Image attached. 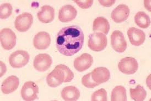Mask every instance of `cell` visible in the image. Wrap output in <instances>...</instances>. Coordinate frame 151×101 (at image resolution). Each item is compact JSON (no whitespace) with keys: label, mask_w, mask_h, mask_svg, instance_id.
I'll list each match as a JSON object with an SVG mask.
<instances>
[{"label":"cell","mask_w":151,"mask_h":101,"mask_svg":"<svg viewBox=\"0 0 151 101\" xmlns=\"http://www.w3.org/2000/svg\"><path fill=\"white\" fill-rule=\"evenodd\" d=\"M84 36L81 28L77 25L63 28L57 34L56 46L65 56H72L80 51L84 43Z\"/></svg>","instance_id":"cell-1"},{"label":"cell","mask_w":151,"mask_h":101,"mask_svg":"<svg viewBox=\"0 0 151 101\" xmlns=\"http://www.w3.org/2000/svg\"><path fill=\"white\" fill-rule=\"evenodd\" d=\"M107 38L101 33H94L89 36L88 47L91 50L101 52L107 46Z\"/></svg>","instance_id":"cell-2"},{"label":"cell","mask_w":151,"mask_h":101,"mask_svg":"<svg viewBox=\"0 0 151 101\" xmlns=\"http://www.w3.org/2000/svg\"><path fill=\"white\" fill-rule=\"evenodd\" d=\"M30 55L25 51L18 50L13 52L9 58V62L12 67L21 68L29 62Z\"/></svg>","instance_id":"cell-3"},{"label":"cell","mask_w":151,"mask_h":101,"mask_svg":"<svg viewBox=\"0 0 151 101\" xmlns=\"http://www.w3.org/2000/svg\"><path fill=\"white\" fill-rule=\"evenodd\" d=\"M0 40L1 45L4 50H11L16 45L17 37L12 30L4 28L0 31Z\"/></svg>","instance_id":"cell-4"},{"label":"cell","mask_w":151,"mask_h":101,"mask_svg":"<svg viewBox=\"0 0 151 101\" xmlns=\"http://www.w3.org/2000/svg\"><path fill=\"white\" fill-rule=\"evenodd\" d=\"M39 87L33 81H27L22 86L21 96L22 98L26 101L35 100L38 98Z\"/></svg>","instance_id":"cell-5"},{"label":"cell","mask_w":151,"mask_h":101,"mask_svg":"<svg viewBox=\"0 0 151 101\" xmlns=\"http://www.w3.org/2000/svg\"><path fill=\"white\" fill-rule=\"evenodd\" d=\"M33 23V17L29 13H22L17 17L14 25L17 30L19 32H26L29 29Z\"/></svg>","instance_id":"cell-6"},{"label":"cell","mask_w":151,"mask_h":101,"mask_svg":"<svg viewBox=\"0 0 151 101\" xmlns=\"http://www.w3.org/2000/svg\"><path fill=\"white\" fill-rule=\"evenodd\" d=\"M138 68L137 61L133 57L124 58L118 64L119 70L126 75L134 74L137 71Z\"/></svg>","instance_id":"cell-7"},{"label":"cell","mask_w":151,"mask_h":101,"mask_svg":"<svg viewBox=\"0 0 151 101\" xmlns=\"http://www.w3.org/2000/svg\"><path fill=\"white\" fill-rule=\"evenodd\" d=\"M111 43L114 50L119 53L124 52L127 48V42L124 35L119 30L114 31L111 35Z\"/></svg>","instance_id":"cell-8"},{"label":"cell","mask_w":151,"mask_h":101,"mask_svg":"<svg viewBox=\"0 0 151 101\" xmlns=\"http://www.w3.org/2000/svg\"><path fill=\"white\" fill-rule=\"evenodd\" d=\"M52 62V58L49 55L46 53L39 54L34 59V67L39 72H45L50 67Z\"/></svg>","instance_id":"cell-9"},{"label":"cell","mask_w":151,"mask_h":101,"mask_svg":"<svg viewBox=\"0 0 151 101\" xmlns=\"http://www.w3.org/2000/svg\"><path fill=\"white\" fill-rule=\"evenodd\" d=\"M93 63L92 56L88 53H83L74 60V67L80 72L86 71L91 67Z\"/></svg>","instance_id":"cell-10"},{"label":"cell","mask_w":151,"mask_h":101,"mask_svg":"<svg viewBox=\"0 0 151 101\" xmlns=\"http://www.w3.org/2000/svg\"><path fill=\"white\" fill-rule=\"evenodd\" d=\"M130 9L126 4H120L114 9L111 14V19L116 23L125 21L129 17Z\"/></svg>","instance_id":"cell-11"},{"label":"cell","mask_w":151,"mask_h":101,"mask_svg":"<svg viewBox=\"0 0 151 101\" xmlns=\"http://www.w3.org/2000/svg\"><path fill=\"white\" fill-rule=\"evenodd\" d=\"M127 36L131 43L135 46L142 45L146 40V34L141 30L132 27L127 30Z\"/></svg>","instance_id":"cell-12"},{"label":"cell","mask_w":151,"mask_h":101,"mask_svg":"<svg viewBox=\"0 0 151 101\" xmlns=\"http://www.w3.org/2000/svg\"><path fill=\"white\" fill-rule=\"evenodd\" d=\"M77 14L76 9L70 4L63 6L59 10V19L60 21L66 23L75 19Z\"/></svg>","instance_id":"cell-13"},{"label":"cell","mask_w":151,"mask_h":101,"mask_svg":"<svg viewBox=\"0 0 151 101\" xmlns=\"http://www.w3.org/2000/svg\"><path fill=\"white\" fill-rule=\"evenodd\" d=\"M50 43V36L45 31L38 33L34 38V46L38 50H45L49 47Z\"/></svg>","instance_id":"cell-14"},{"label":"cell","mask_w":151,"mask_h":101,"mask_svg":"<svg viewBox=\"0 0 151 101\" xmlns=\"http://www.w3.org/2000/svg\"><path fill=\"white\" fill-rule=\"evenodd\" d=\"M19 85V78L16 76H10L3 81L1 85L2 92L6 95L13 92L18 87Z\"/></svg>","instance_id":"cell-15"},{"label":"cell","mask_w":151,"mask_h":101,"mask_svg":"<svg viewBox=\"0 0 151 101\" xmlns=\"http://www.w3.org/2000/svg\"><path fill=\"white\" fill-rule=\"evenodd\" d=\"M91 75L93 80L99 85L105 83L110 78V73L105 67L96 68L92 73Z\"/></svg>","instance_id":"cell-16"},{"label":"cell","mask_w":151,"mask_h":101,"mask_svg":"<svg viewBox=\"0 0 151 101\" xmlns=\"http://www.w3.org/2000/svg\"><path fill=\"white\" fill-rule=\"evenodd\" d=\"M37 17L39 21L43 23H49L53 21L55 17V9L49 5L42 7L41 11L37 13Z\"/></svg>","instance_id":"cell-17"},{"label":"cell","mask_w":151,"mask_h":101,"mask_svg":"<svg viewBox=\"0 0 151 101\" xmlns=\"http://www.w3.org/2000/svg\"><path fill=\"white\" fill-rule=\"evenodd\" d=\"M61 95L65 101H77L80 98V91L75 86H69L63 89Z\"/></svg>","instance_id":"cell-18"},{"label":"cell","mask_w":151,"mask_h":101,"mask_svg":"<svg viewBox=\"0 0 151 101\" xmlns=\"http://www.w3.org/2000/svg\"><path fill=\"white\" fill-rule=\"evenodd\" d=\"M93 30L95 32L101 31L107 35L110 30L109 21L104 17H98L93 21Z\"/></svg>","instance_id":"cell-19"},{"label":"cell","mask_w":151,"mask_h":101,"mask_svg":"<svg viewBox=\"0 0 151 101\" xmlns=\"http://www.w3.org/2000/svg\"><path fill=\"white\" fill-rule=\"evenodd\" d=\"M134 21L139 28L146 29L151 24V20L149 16L144 12H139L134 16Z\"/></svg>","instance_id":"cell-20"},{"label":"cell","mask_w":151,"mask_h":101,"mask_svg":"<svg viewBox=\"0 0 151 101\" xmlns=\"http://www.w3.org/2000/svg\"><path fill=\"white\" fill-rule=\"evenodd\" d=\"M130 93L131 97L135 101H144L147 96L146 91L140 85H137L135 88H130Z\"/></svg>","instance_id":"cell-21"},{"label":"cell","mask_w":151,"mask_h":101,"mask_svg":"<svg viewBox=\"0 0 151 101\" xmlns=\"http://www.w3.org/2000/svg\"><path fill=\"white\" fill-rule=\"evenodd\" d=\"M111 101H126V90L124 86H117L111 92Z\"/></svg>","instance_id":"cell-22"},{"label":"cell","mask_w":151,"mask_h":101,"mask_svg":"<svg viewBox=\"0 0 151 101\" xmlns=\"http://www.w3.org/2000/svg\"><path fill=\"white\" fill-rule=\"evenodd\" d=\"M56 67L63 74L64 78V83H69L73 80L74 78V74L67 66L64 64H59Z\"/></svg>","instance_id":"cell-23"},{"label":"cell","mask_w":151,"mask_h":101,"mask_svg":"<svg viewBox=\"0 0 151 101\" xmlns=\"http://www.w3.org/2000/svg\"><path fill=\"white\" fill-rule=\"evenodd\" d=\"M12 5L9 3L3 4L0 6V18L2 19H7L10 17L12 13Z\"/></svg>","instance_id":"cell-24"},{"label":"cell","mask_w":151,"mask_h":101,"mask_svg":"<svg viewBox=\"0 0 151 101\" xmlns=\"http://www.w3.org/2000/svg\"><path fill=\"white\" fill-rule=\"evenodd\" d=\"M92 101H107V93L104 88H101L93 93L91 97Z\"/></svg>","instance_id":"cell-25"},{"label":"cell","mask_w":151,"mask_h":101,"mask_svg":"<svg viewBox=\"0 0 151 101\" xmlns=\"http://www.w3.org/2000/svg\"><path fill=\"white\" fill-rule=\"evenodd\" d=\"M82 83L85 87L89 88H93L99 85L93 80L91 73L83 76L82 79Z\"/></svg>","instance_id":"cell-26"},{"label":"cell","mask_w":151,"mask_h":101,"mask_svg":"<svg viewBox=\"0 0 151 101\" xmlns=\"http://www.w3.org/2000/svg\"><path fill=\"white\" fill-rule=\"evenodd\" d=\"M46 83L47 85L51 87H56L63 84L56 78V76L53 74L52 72L47 76Z\"/></svg>","instance_id":"cell-27"},{"label":"cell","mask_w":151,"mask_h":101,"mask_svg":"<svg viewBox=\"0 0 151 101\" xmlns=\"http://www.w3.org/2000/svg\"><path fill=\"white\" fill-rule=\"evenodd\" d=\"M80 7V8L82 9H88L90 8L93 4V0H87V1H74Z\"/></svg>","instance_id":"cell-28"},{"label":"cell","mask_w":151,"mask_h":101,"mask_svg":"<svg viewBox=\"0 0 151 101\" xmlns=\"http://www.w3.org/2000/svg\"><path fill=\"white\" fill-rule=\"evenodd\" d=\"M99 2L104 7H110L115 4V1H99Z\"/></svg>","instance_id":"cell-29"},{"label":"cell","mask_w":151,"mask_h":101,"mask_svg":"<svg viewBox=\"0 0 151 101\" xmlns=\"http://www.w3.org/2000/svg\"><path fill=\"white\" fill-rule=\"evenodd\" d=\"M1 76L4 75V73L6 71V67L4 65V63L2 62H1Z\"/></svg>","instance_id":"cell-30"}]
</instances>
